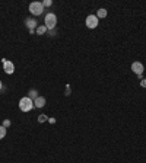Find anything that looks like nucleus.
<instances>
[{"label": "nucleus", "instance_id": "f257e3e1", "mask_svg": "<svg viewBox=\"0 0 146 163\" xmlns=\"http://www.w3.org/2000/svg\"><path fill=\"white\" fill-rule=\"evenodd\" d=\"M34 107V101L31 99V98H28V96H25V98H22L21 101H19V109L22 111V112H29Z\"/></svg>", "mask_w": 146, "mask_h": 163}, {"label": "nucleus", "instance_id": "f03ea898", "mask_svg": "<svg viewBox=\"0 0 146 163\" xmlns=\"http://www.w3.org/2000/svg\"><path fill=\"white\" fill-rule=\"evenodd\" d=\"M56 23H57V16L54 13H47L44 17V25L47 26L48 31L51 29H56Z\"/></svg>", "mask_w": 146, "mask_h": 163}, {"label": "nucleus", "instance_id": "7ed1b4c3", "mask_svg": "<svg viewBox=\"0 0 146 163\" xmlns=\"http://www.w3.org/2000/svg\"><path fill=\"white\" fill-rule=\"evenodd\" d=\"M29 12H31L34 16H39V15L44 12L43 2H32V3L29 5Z\"/></svg>", "mask_w": 146, "mask_h": 163}, {"label": "nucleus", "instance_id": "20e7f679", "mask_svg": "<svg viewBox=\"0 0 146 163\" xmlns=\"http://www.w3.org/2000/svg\"><path fill=\"white\" fill-rule=\"evenodd\" d=\"M25 25L28 26L29 34H34L35 29L38 28V22H37V19H35V17H26V21H25Z\"/></svg>", "mask_w": 146, "mask_h": 163}, {"label": "nucleus", "instance_id": "39448f33", "mask_svg": "<svg viewBox=\"0 0 146 163\" xmlns=\"http://www.w3.org/2000/svg\"><path fill=\"white\" fill-rule=\"evenodd\" d=\"M98 22H99V19L96 17V15H89V16L86 17V26L89 29H94V28H96L98 26Z\"/></svg>", "mask_w": 146, "mask_h": 163}, {"label": "nucleus", "instance_id": "423d86ee", "mask_svg": "<svg viewBox=\"0 0 146 163\" xmlns=\"http://www.w3.org/2000/svg\"><path fill=\"white\" fill-rule=\"evenodd\" d=\"M2 63H3V70H5L7 74H12L15 72V64L9 60H6V58H2Z\"/></svg>", "mask_w": 146, "mask_h": 163}, {"label": "nucleus", "instance_id": "0eeeda50", "mask_svg": "<svg viewBox=\"0 0 146 163\" xmlns=\"http://www.w3.org/2000/svg\"><path fill=\"white\" fill-rule=\"evenodd\" d=\"M132 70L139 76V74H142L145 72V67H143V64L140 61H135V63H132Z\"/></svg>", "mask_w": 146, "mask_h": 163}, {"label": "nucleus", "instance_id": "6e6552de", "mask_svg": "<svg viewBox=\"0 0 146 163\" xmlns=\"http://www.w3.org/2000/svg\"><path fill=\"white\" fill-rule=\"evenodd\" d=\"M45 102H47V101H45L44 96H38V98L34 101V107L35 108H44L45 107Z\"/></svg>", "mask_w": 146, "mask_h": 163}, {"label": "nucleus", "instance_id": "1a4fd4ad", "mask_svg": "<svg viewBox=\"0 0 146 163\" xmlns=\"http://www.w3.org/2000/svg\"><path fill=\"white\" fill-rule=\"evenodd\" d=\"M47 31H48V29H47V26H45V25H38V28L35 29L37 35H44Z\"/></svg>", "mask_w": 146, "mask_h": 163}, {"label": "nucleus", "instance_id": "9d476101", "mask_svg": "<svg viewBox=\"0 0 146 163\" xmlns=\"http://www.w3.org/2000/svg\"><path fill=\"white\" fill-rule=\"evenodd\" d=\"M96 17H98V19L107 17V10H105V9H98V10H96Z\"/></svg>", "mask_w": 146, "mask_h": 163}, {"label": "nucleus", "instance_id": "9b49d317", "mask_svg": "<svg viewBox=\"0 0 146 163\" xmlns=\"http://www.w3.org/2000/svg\"><path fill=\"white\" fill-rule=\"evenodd\" d=\"M28 98H31L32 101H35V99L38 98V90H37V89H31V90H29V93H28Z\"/></svg>", "mask_w": 146, "mask_h": 163}, {"label": "nucleus", "instance_id": "f8f14e48", "mask_svg": "<svg viewBox=\"0 0 146 163\" xmlns=\"http://www.w3.org/2000/svg\"><path fill=\"white\" fill-rule=\"evenodd\" d=\"M6 135V128L3 127V125H0V140H3Z\"/></svg>", "mask_w": 146, "mask_h": 163}, {"label": "nucleus", "instance_id": "ddd939ff", "mask_svg": "<svg viewBox=\"0 0 146 163\" xmlns=\"http://www.w3.org/2000/svg\"><path fill=\"white\" fill-rule=\"evenodd\" d=\"M51 5H53L51 0H44V2H43V6H44V7H48V6H51Z\"/></svg>", "mask_w": 146, "mask_h": 163}, {"label": "nucleus", "instance_id": "4468645a", "mask_svg": "<svg viewBox=\"0 0 146 163\" xmlns=\"http://www.w3.org/2000/svg\"><path fill=\"white\" fill-rule=\"evenodd\" d=\"M2 125H3V127H5V128H7V127H10V119H5V121H3V124H2Z\"/></svg>", "mask_w": 146, "mask_h": 163}, {"label": "nucleus", "instance_id": "2eb2a0df", "mask_svg": "<svg viewBox=\"0 0 146 163\" xmlns=\"http://www.w3.org/2000/svg\"><path fill=\"white\" fill-rule=\"evenodd\" d=\"M38 121H39V122H44V121H48V118H47L45 115H39V117H38Z\"/></svg>", "mask_w": 146, "mask_h": 163}, {"label": "nucleus", "instance_id": "dca6fc26", "mask_svg": "<svg viewBox=\"0 0 146 163\" xmlns=\"http://www.w3.org/2000/svg\"><path fill=\"white\" fill-rule=\"evenodd\" d=\"M56 32H57L56 29H51V31H48V34H50L51 37H54V35H56Z\"/></svg>", "mask_w": 146, "mask_h": 163}, {"label": "nucleus", "instance_id": "f3484780", "mask_svg": "<svg viewBox=\"0 0 146 163\" xmlns=\"http://www.w3.org/2000/svg\"><path fill=\"white\" fill-rule=\"evenodd\" d=\"M140 86H142V87H146V79H143L140 82Z\"/></svg>", "mask_w": 146, "mask_h": 163}, {"label": "nucleus", "instance_id": "a211bd4d", "mask_svg": "<svg viewBox=\"0 0 146 163\" xmlns=\"http://www.w3.org/2000/svg\"><path fill=\"white\" fill-rule=\"evenodd\" d=\"M69 95H70V86L66 87V96H69Z\"/></svg>", "mask_w": 146, "mask_h": 163}, {"label": "nucleus", "instance_id": "6ab92c4d", "mask_svg": "<svg viewBox=\"0 0 146 163\" xmlns=\"http://www.w3.org/2000/svg\"><path fill=\"white\" fill-rule=\"evenodd\" d=\"M48 121H50L51 124H54V122H56V119H54V118H48Z\"/></svg>", "mask_w": 146, "mask_h": 163}, {"label": "nucleus", "instance_id": "aec40b11", "mask_svg": "<svg viewBox=\"0 0 146 163\" xmlns=\"http://www.w3.org/2000/svg\"><path fill=\"white\" fill-rule=\"evenodd\" d=\"M0 90H3V83H2V80H0Z\"/></svg>", "mask_w": 146, "mask_h": 163}]
</instances>
